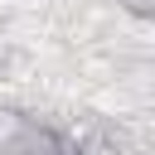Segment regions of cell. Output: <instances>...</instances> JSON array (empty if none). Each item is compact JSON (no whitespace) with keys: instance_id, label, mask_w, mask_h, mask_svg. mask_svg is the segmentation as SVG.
<instances>
[{"instance_id":"6da1fadb","label":"cell","mask_w":155,"mask_h":155,"mask_svg":"<svg viewBox=\"0 0 155 155\" xmlns=\"http://www.w3.org/2000/svg\"><path fill=\"white\" fill-rule=\"evenodd\" d=\"M68 145L73 140L48 121L24 111H0V155H68Z\"/></svg>"},{"instance_id":"7a4b0ae2","label":"cell","mask_w":155,"mask_h":155,"mask_svg":"<svg viewBox=\"0 0 155 155\" xmlns=\"http://www.w3.org/2000/svg\"><path fill=\"white\" fill-rule=\"evenodd\" d=\"M131 19H155V0H116Z\"/></svg>"},{"instance_id":"3957f363","label":"cell","mask_w":155,"mask_h":155,"mask_svg":"<svg viewBox=\"0 0 155 155\" xmlns=\"http://www.w3.org/2000/svg\"><path fill=\"white\" fill-rule=\"evenodd\" d=\"M68 155H87V150H82V145H78V140H73V145H68Z\"/></svg>"}]
</instances>
